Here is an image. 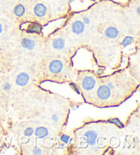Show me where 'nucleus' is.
<instances>
[{"instance_id":"nucleus-1","label":"nucleus","mask_w":140,"mask_h":155,"mask_svg":"<svg viewBox=\"0 0 140 155\" xmlns=\"http://www.w3.org/2000/svg\"><path fill=\"white\" fill-rule=\"evenodd\" d=\"M111 90L107 85H101L97 90V97L101 100H107L111 97Z\"/></svg>"},{"instance_id":"nucleus-2","label":"nucleus","mask_w":140,"mask_h":155,"mask_svg":"<svg viewBox=\"0 0 140 155\" xmlns=\"http://www.w3.org/2000/svg\"><path fill=\"white\" fill-rule=\"evenodd\" d=\"M96 84V80L92 77L88 76L83 78L82 82V85L83 90L86 91H90L95 88Z\"/></svg>"},{"instance_id":"nucleus-3","label":"nucleus","mask_w":140,"mask_h":155,"mask_svg":"<svg viewBox=\"0 0 140 155\" xmlns=\"http://www.w3.org/2000/svg\"><path fill=\"white\" fill-rule=\"evenodd\" d=\"M63 68V64L60 60L52 61L49 66V71L53 74H58L62 71Z\"/></svg>"},{"instance_id":"nucleus-4","label":"nucleus","mask_w":140,"mask_h":155,"mask_svg":"<svg viewBox=\"0 0 140 155\" xmlns=\"http://www.w3.org/2000/svg\"><path fill=\"white\" fill-rule=\"evenodd\" d=\"M29 80V76L25 73H21L16 77V84L19 86H25Z\"/></svg>"},{"instance_id":"nucleus-5","label":"nucleus","mask_w":140,"mask_h":155,"mask_svg":"<svg viewBox=\"0 0 140 155\" xmlns=\"http://www.w3.org/2000/svg\"><path fill=\"white\" fill-rule=\"evenodd\" d=\"M85 30V24L81 21H75L72 24V31L75 34H82Z\"/></svg>"},{"instance_id":"nucleus-6","label":"nucleus","mask_w":140,"mask_h":155,"mask_svg":"<svg viewBox=\"0 0 140 155\" xmlns=\"http://www.w3.org/2000/svg\"><path fill=\"white\" fill-rule=\"evenodd\" d=\"M47 8L42 4H38L34 6V12L38 17H42L47 13Z\"/></svg>"},{"instance_id":"nucleus-7","label":"nucleus","mask_w":140,"mask_h":155,"mask_svg":"<svg viewBox=\"0 0 140 155\" xmlns=\"http://www.w3.org/2000/svg\"><path fill=\"white\" fill-rule=\"evenodd\" d=\"M118 34H119V31L118 29L115 28V27L110 26L109 28H107L105 31V35L107 38L114 39L117 38Z\"/></svg>"},{"instance_id":"nucleus-8","label":"nucleus","mask_w":140,"mask_h":155,"mask_svg":"<svg viewBox=\"0 0 140 155\" xmlns=\"http://www.w3.org/2000/svg\"><path fill=\"white\" fill-rule=\"evenodd\" d=\"M85 137H87V143L89 146H92L95 145L97 134L95 130H89L85 133Z\"/></svg>"},{"instance_id":"nucleus-9","label":"nucleus","mask_w":140,"mask_h":155,"mask_svg":"<svg viewBox=\"0 0 140 155\" xmlns=\"http://www.w3.org/2000/svg\"><path fill=\"white\" fill-rule=\"evenodd\" d=\"M21 45L23 48L28 50H33L34 49L36 44L33 40L25 38L21 41Z\"/></svg>"},{"instance_id":"nucleus-10","label":"nucleus","mask_w":140,"mask_h":155,"mask_svg":"<svg viewBox=\"0 0 140 155\" xmlns=\"http://www.w3.org/2000/svg\"><path fill=\"white\" fill-rule=\"evenodd\" d=\"M41 26L40 24L36 22L32 23L30 25L28 26V29H27V32L28 33H37L40 34L41 31Z\"/></svg>"},{"instance_id":"nucleus-11","label":"nucleus","mask_w":140,"mask_h":155,"mask_svg":"<svg viewBox=\"0 0 140 155\" xmlns=\"http://www.w3.org/2000/svg\"><path fill=\"white\" fill-rule=\"evenodd\" d=\"M53 47L56 50H62L65 47V41L62 38H55L53 41Z\"/></svg>"},{"instance_id":"nucleus-12","label":"nucleus","mask_w":140,"mask_h":155,"mask_svg":"<svg viewBox=\"0 0 140 155\" xmlns=\"http://www.w3.org/2000/svg\"><path fill=\"white\" fill-rule=\"evenodd\" d=\"M48 130L47 128L44 127H38L36 129V131H35V134L36 136L40 137H45L46 136L48 135Z\"/></svg>"},{"instance_id":"nucleus-13","label":"nucleus","mask_w":140,"mask_h":155,"mask_svg":"<svg viewBox=\"0 0 140 155\" xmlns=\"http://www.w3.org/2000/svg\"><path fill=\"white\" fill-rule=\"evenodd\" d=\"M25 9L22 4H18L15 7L14 14L18 17H21L25 14Z\"/></svg>"},{"instance_id":"nucleus-14","label":"nucleus","mask_w":140,"mask_h":155,"mask_svg":"<svg viewBox=\"0 0 140 155\" xmlns=\"http://www.w3.org/2000/svg\"><path fill=\"white\" fill-rule=\"evenodd\" d=\"M134 41V38L131 36H126V38L123 40V41L122 42V45L123 47H126L128 46V45H131L133 43V42Z\"/></svg>"},{"instance_id":"nucleus-15","label":"nucleus","mask_w":140,"mask_h":155,"mask_svg":"<svg viewBox=\"0 0 140 155\" xmlns=\"http://www.w3.org/2000/svg\"><path fill=\"white\" fill-rule=\"evenodd\" d=\"M34 130L32 129V128L29 127L25 130V131H24V135L27 136V137H29V136H32L34 134Z\"/></svg>"},{"instance_id":"nucleus-16","label":"nucleus","mask_w":140,"mask_h":155,"mask_svg":"<svg viewBox=\"0 0 140 155\" xmlns=\"http://www.w3.org/2000/svg\"><path fill=\"white\" fill-rule=\"evenodd\" d=\"M69 136L66 135H63L60 137V140L64 143H67L69 140Z\"/></svg>"},{"instance_id":"nucleus-17","label":"nucleus","mask_w":140,"mask_h":155,"mask_svg":"<svg viewBox=\"0 0 140 155\" xmlns=\"http://www.w3.org/2000/svg\"><path fill=\"white\" fill-rule=\"evenodd\" d=\"M3 89L5 91H9L10 89H11V86H10L9 83H8V82L4 83L3 85Z\"/></svg>"},{"instance_id":"nucleus-18","label":"nucleus","mask_w":140,"mask_h":155,"mask_svg":"<svg viewBox=\"0 0 140 155\" xmlns=\"http://www.w3.org/2000/svg\"><path fill=\"white\" fill-rule=\"evenodd\" d=\"M83 23H84V24H86V25H88V24H90V18L88 17H83Z\"/></svg>"},{"instance_id":"nucleus-19","label":"nucleus","mask_w":140,"mask_h":155,"mask_svg":"<svg viewBox=\"0 0 140 155\" xmlns=\"http://www.w3.org/2000/svg\"><path fill=\"white\" fill-rule=\"evenodd\" d=\"M41 153H42L41 150L38 148H36L34 150V154H40Z\"/></svg>"},{"instance_id":"nucleus-20","label":"nucleus","mask_w":140,"mask_h":155,"mask_svg":"<svg viewBox=\"0 0 140 155\" xmlns=\"http://www.w3.org/2000/svg\"><path fill=\"white\" fill-rule=\"evenodd\" d=\"M58 119H59L58 116V115H56V114H53V116H52V120H53V121H54V122L58 121Z\"/></svg>"},{"instance_id":"nucleus-21","label":"nucleus","mask_w":140,"mask_h":155,"mask_svg":"<svg viewBox=\"0 0 140 155\" xmlns=\"http://www.w3.org/2000/svg\"><path fill=\"white\" fill-rule=\"evenodd\" d=\"M2 30H3V28H2V24L0 23V34L2 32Z\"/></svg>"},{"instance_id":"nucleus-22","label":"nucleus","mask_w":140,"mask_h":155,"mask_svg":"<svg viewBox=\"0 0 140 155\" xmlns=\"http://www.w3.org/2000/svg\"><path fill=\"white\" fill-rule=\"evenodd\" d=\"M137 12L138 13V14H139V7L137 8Z\"/></svg>"},{"instance_id":"nucleus-23","label":"nucleus","mask_w":140,"mask_h":155,"mask_svg":"<svg viewBox=\"0 0 140 155\" xmlns=\"http://www.w3.org/2000/svg\"><path fill=\"white\" fill-rule=\"evenodd\" d=\"M73 1H74V0H69V2H72Z\"/></svg>"}]
</instances>
